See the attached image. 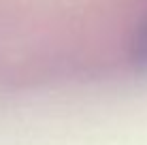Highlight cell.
I'll return each mask as SVG.
<instances>
[{"instance_id": "6da1fadb", "label": "cell", "mask_w": 147, "mask_h": 145, "mask_svg": "<svg viewBox=\"0 0 147 145\" xmlns=\"http://www.w3.org/2000/svg\"><path fill=\"white\" fill-rule=\"evenodd\" d=\"M136 53H139L143 60H147V26L143 30V34H141L139 43H136Z\"/></svg>"}]
</instances>
